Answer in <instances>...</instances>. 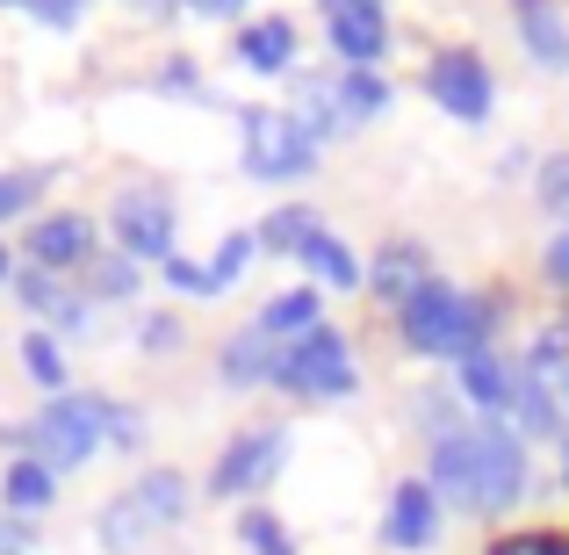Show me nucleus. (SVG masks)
Listing matches in <instances>:
<instances>
[{
    "label": "nucleus",
    "mask_w": 569,
    "mask_h": 555,
    "mask_svg": "<svg viewBox=\"0 0 569 555\" xmlns=\"http://www.w3.org/2000/svg\"><path fill=\"white\" fill-rule=\"evenodd\" d=\"M432 498H447L455 513H512L527 498L533 469H527V440L512 426H455L447 440H432Z\"/></svg>",
    "instance_id": "nucleus-1"
},
{
    "label": "nucleus",
    "mask_w": 569,
    "mask_h": 555,
    "mask_svg": "<svg viewBox=\"0 0 569 555\" xmlns=\"http://www.w3.org/2000/svg\"><path fill=\"white\" fill-rule=\"evenodd\" d=\"M101 440H109V397H51L43 418H29V455L51 476L94 462Z\"/></svg>",
    "instance_id": "nucleus-2"
},
{
    "label": "nucleus",
    "mask_w": 569,
    "mask_h": 555,
    "mask_svg": "<svg viewBox=\"0 0 569 555\" xmlns=\"http://www.w3.org/2000/svg\"><path fill=\"white\" fill-rule=\"evenodd\" d=\"M274 389H289V397H353V389H361L353 347L332 333V325H318V333H303L296 347H281Z\"/></svg>",
    "instance_id": "nucleus-3"
},
{
    "label": "nucleus",
    "mask_w": 569,
    "mask_h": 555,
    "mask_svg": "<svg viewBox=\"0 0 569 555\" xmlns=\"http://www.w3.org/2000/svg\"><path fill=\"white\" fill-rule=\"evenodd\" d=\"M318 167V138L289 109H246V174L252 181H303Z\"/></svg>",
    "instance_id": "nucleus-4"
},
{
    "label": "nucleus",
    "mask_w": 569,
    "mask_h": 555,
    "mask_svg": "<svg viewBox=\"0 0 569 555\" xmlns=\"http://www.w3.org/2000/svg\"><path fill=\"white\" fill-rule=\"evenodd\" d=\"M281 462H289V426H252V433H238V440L217 455V469H209V498H252V490L274 484Z\"/></svg>",
    "instance_id": "nucleus-5"
},
{
    "label": "nucleus",
    "mask_w": 569,
    "mask_h": 555,
    "mask_svg": "<svg viewBox=\"0 0 569 555\" xmlns=\"http://www.w3.org/2000/svg\"><path fill=\"white\" fill-rule=\"evenodd\" d=\"M426 95L440 101L455 123H483L490 101H498V87H490V66L469 51V43H447V51L426 66Z\"/></svg>",
    "instance_id": "nucleus-6"
},
{
    "label": "nucleus",
    "mask_w": 569,
    "mask_h": 555,
    "mask_svg": "<svg viewBox=\"0 0 569 555\" xmlns=\"http://www.w3.org/2000/svg\"><path fill=\"white\" fill-rule=\"evenodd\" d=\"M461 296H469V289H455V281H440V275L418 281V289L397 304V333H403V347H411V354H447V347H455Z\"/></svg>",
    "instance_id": "nucleus-7"
},
{
    "label": "nucleus",
    "mask_w": 569,
    "mask_h": 555,
    "mask_svg": "<svg viewBox=\"0 0 569 555\" xmlns=\"http://www.w3.org/2000/svg\"><path fill=\"white\" fill-rule=\"evenodd\" d=\"M109 224H116V246H123L130 260H159V267L173 260V202L167 195H144V188L116 195Z\"/></svg>",
    "instance_id": "nucleus-8"
},
{
    "label": "nucleus",
    "mask_w": 569,
    "mask_h": 555,
    "mask_svg": "<svg viewBox=\"0 0 569 555\" xmlns=\"http://www.w3.org/2000/svg\"><path fill=\"white\" fill-rule=\"evenodd\" d=\"M29 267H43V275H72V267L94 260V224L80 217V209H58V217H37L22 238Z\"/></svg>",
    "instance_id": "nucleus-9"
},
{
    "label": "nucleus",
    "mask_w": 569,
    "mask_h": 555,
    "mask_svg": "<svg viewBox=\"0 0 569 555\" xmlns=\"http://www.w3.org/2000/svg\"><path fill=\"white\" fill-rule=\"evenodd\" d=\"M432 534H440V498H432V484H397L389 490V513H382V548L418 555V548H432Z\"/></svg>",
    "instance_id": "nucleus-10"
},
{
    "label": "nucleus",
    "mask_w": 569,
    "mask_h": 555,
    "mask_svg": "<svg viewBox=\"0 0 569 555\" xmlns=\"http://www.w3.org/2000/svg\"><path fill=\"white\" fill-rule=\"evenodd\" d=\"M14 296H22V310L51 318L58 333H87V296L66 289L58 275H43V267H22V275H14Z\"/></svg>",
    "instance_id": "nucleus-11"
},
{
    "label": "nucleus",
    "mask_w": 569,
    "mask_h": 555,
    "mask_svg": "<svg viewBox=\"0 0 569 555\" xmlns=\"http://www.w3.org/2000/svg\"><path fill=\"white\" fill-rule=\"evenodd\" d=\"M325 22H332L325 37H332L339 66H376V58L389 51V22H382V8H332Z\"/></svg>",
    "instance_id": "nucleus-12"
},
{
    "label": "nucleus",
    "mask_w": 569,
    "mask_h": 555,
    "mask_svg": "<svg viewBox=\"0 0 569 555\" xmlns=\"http://www.w3.org/2000/svg\"><path fill=\"white\" fill-rule=\"evenodd\" d=\"M274 368H281V347L260 333V325H246V333H231L223 339V354H217V375H223V389H252V383H274Z\"/></svg>",
    "instance_id": "nucleus-13"
},
{
    "label": "nucleus",
    "mask_w": 569,
    "mask_h": 555,
    "mask_svg": "<svg viewBox=\"0 0 569 555\" xmlns=\"http://www.w3.org/2000/svg\"><path fill=\"white\" fill-rule=\"evenodd\" d=\"M418 281H426V246H418V238H389L376 252V267H368V289H376L382 304H403Z\"/></svg>",
    "instance_id": "nucleus-14"
},
{
    "label": "nucleus",
    "mask_w": 569,
    "mask_h": 555,
    "mask_svg": "<svg viewBox=\"0 0 569 555\" xmlns=\"http://www.w3.org/2000/svg\"><path fill=\"white\" fill-rule=\"evenodd\" d=\"M238 58L252 72H289L296 66V22L289 14H260L252 29H238Z\"/></svg>",
    "instance_id": "nucleus-15"
},
{
    "label": "nucleus",
    "mask_w": 569,
    "mask_h": 555,
    "mask_svg": "<svg viewBox=\"0 0 569 555\" xmlns=\"http://www.w3.org/2000/svg\"><path fill=\"white\" fill-rule=\"evenodd\" d=\"M505 418H512V433H562V412H556V397H548V375L512 368V404H505Z\"/></svg>",
    "instance_id": "nucleus-16"
},
{
    "label": "nucleus",
    "mask_w": 569,
    "mask_h": 555,
    "mask_svg": "<svg viewBox=\"0 0 569 555\" xmlns=\"http://www.w3.org/2000/svg\"><path fill=\"white\" fill-rule=\"evenodd\" d=\"M318 318H325L318 289H289V296H274V304H267V310H260V318H252V325H260V333L274 339V347H281V339H289V347H296V339H303V333H318Z\"/></svg>",
    "instance_id": "nucleus-17"
},
{
    "label": "nucleus",
    "mask_w": 569,
    "mask_h": 555,
    "mask_svg": "<svg viewBox=\"0 0 569 555\" xmlns=\"http://www.w3.org/2000/svg\"><path fill=\"white\" fill-rule=\"evenodd\" d=\"M519 37H527V51H533V66H548V72H569V22L556 8H519Z\"/></svg>",
    "instance_id": "nucleus-18"
},
{
    "label": "nucleus",
    "mask_w": 569,
    "mask_h": 555,
    "mask_svg": "<svg viewBox=\"0 0 569 555\" xmlns=\"http://www.w3.org/2000/svg\"><path fill=\"white\" fill-rule=\"evenodd\" d=\"M296 260H303V267H310L318 281H332V289H361V281H368L361 252H353L347 238H332V231H318V238H310L303 252H296Z\"/></svg>",
    "instance_id": "nucleus-19"
},
{
    "label": "nucleus",
    "mask_w": 569,
    "mask_h": 555,
    "mask_svg": "<svg viewBox=\"0 0 569 555\" xmlns=\"http://www.w3.org/2000/svg\"><path fill=\"white\" fill-rule=\"evenodd\" d=\"M0 498H8V513L22 519V513H43V505L58 498V476L43 469L37 455H14L8 462V476H0Z\"/></svg>",
    "instance_id": "nucleus-20"
},
{
    "label": "nucleus",
    "mask_w": 569,
    "mask_h": 555,
    "mask_svg": "<svg viewBox=\"0 0 569 555\" xmlns=\"http://www.w3.org/2000/svg\"><path fill=\"white\" fill-rule=\"evenodd\" d=\"M332 95H339V123H368V116L389 109V80H382L376 66H347L332 80Z\"/></svg>",
    "instance_id": "nucleus-21"
},
{
    "label": "nucleus",
    "mask_w": 569,
    "mask_h": 555,
    "mask_svg": "<svg viewBox=\"0 0 569 555\" xmlns=\"http://www.w3.org/2000/svg\"><path fill=\"white\" fill-rule=\"evenodd\" d=\"M455 383L469 404H483V412H505L512 404V368L498 361V354H469V361H455Z\"/></svg>",
    "instance_id": "nucleus-22"
},
{
    "label": "nucleus",
    "mask_w": 569,
    "mask_h": 555,
    "mask_svg": "<svg viewBox=\"0 0 569 555\" xmlns=\"http://www.w3.org/2000/svg\"><path fill=\"white\" fill-rule=\"evenodd\" d=\"M130 498H138V513L152 519V527H173V519L188 513V476L181 469H144Z\"/></svg>",
    "instance_id": "nucleus-23"
},
{
    "label": "nucleus",
    "mask_w": 569,
    "mask_h": 555,
    "mask_svg": "<svg viewBox=\"0 0 569 555\" xmlns=\"http://www.w3.org/2000/svg\"><path fill=\"white\" fill-rule=\"evenodd\" d=\"M318 231H325V224L310 217L303 202H281L274 217L260 224V252H281V260H296V252H303V246H310V238H318Z\"/></svg>",
    "instance_id": "nucleus-24"
},
{
    "label": "nucleus",
    "mask_w": 569,
    "mask_h": 555,
    "mask_svg": "<svg viewBox=\"0 0 569 555\" xmlns=\"http://www.w3.org/2000/svg\"><path fill=\"white\" fill-rule=\"evenodd\" d=\"M22 368L37 389H51V397H66V354H58L51 333H22Z\"/></svg>",
    "instance_id": "nucleus-25"
},
{
    "label": "nucleus",
    "mask_w": 569,
    "mask_h": 555,
    "mask_svg": "<svg viewBox=\"0 0 569 555\" xmlns=\"http://www.w3.org/2000/svg\"><path fill=\"white\" fill-rule=\"evenodd\" d=\"M238 542H246L252 555H296V534L281 527L267 505H246V513H238Z\"/></svg>",
    "instance_id": "nucleus-26"
},
{
    "label": "nucleus",
    "mask_w": 569,
    "mask_h": 555,
    "mask_svg": "<svg viewBox=\"0 0 569 555\" xmlns=\"http://www.w3.org/2000/svg\"><path fill=\"white\" fill-rule=\"evenodd\" d=\"M252 252H260V231H231V238H223V246L209 252V296L231 289V281L252 267Z\"/></svg>",
    "instance_id": "nucleus-27"
},
{
    "label": "nucleus",
    "mask_w": 569,
    "mask_h": 555,
    "mask_svg": "<svg viewBox=\"0 0 569 555\" xmlns=\"http://www.w3.org/2000/svg\"><path fill=\"white\" fill-rule=\"evenodd\" d=\"M144 527H152V519L138 513V498H116L109 513H101V542H109L116 555H130V548H138V542H144Z\"/></svg>",
    "instance_id": "nucleus-28"
},
{
    "label": "nucleus",
    "mask_w": 569,
    "mask_h": 555,
    "mask_svg": "<svg viewBox=\"0 0 569 555\" xmlns=\"http://www.w3.org/2000/svg\"><path fill=\"white\" fill-rule=\"evenodd\" d=\"M87 289L109 296V304H123V296L138 289V260H130V252H116V260H87Z\"/></svg>",
    "instance_id": "nucleus-29"
},
{
    "label": "nucleus",
    "mask_w": 569,
    "mask_h": 555,
    "mask_svg": "<svg viewBox=\"0 0 569 555\" xmlns=\"http://www.w3.org/2000/svg\"><path fill=\"white\" fill-rule=\"evenodd\" d=\"M490 555H562V534L519 527V534H498V542H490Z\"/></svg>",
    "instance_id": "nucleus-30"
},
{
    "label": "nucleus",
    "mask_w": 569,
    "mask_h": 555,
    "mask_svg": "<svg viewBox=\"0 0 569 555\" xmlns=\"http://www.w3.org/2000/svg\"><path fill=\"white\" fill-rule=\"evenodd\" d=\"M37 174H0V224H8V217H22V209L29 202H37Z\"/></svg>",
    "instance_id": "nucleus-31"
},
{
    "label": "nucleus",
    "mask_w": 569,
    "mask_h": 555,
    "mask_svg": "<svg viewBox=\"0 0 569 555\" xmlns=\"http://www.w3.org/2000/svg\"><path fill=\"white\" fill-rule=\"evenodd\" d=\"M109 447H144V412L109 397Z\"/></svg>",
    "instance_id": "nucleus-32"
},
{
    "label": "nucleus",
    "mask_w": 569,
    "mask_h": 555,
    "mask_svg": "<svg viewBox=\"0 0 569 555\" xmlns=\"http://www.w3.org/2000/svg\"><path fill=\"white\" fill-rule=\"evenodd\" d=\"M159 87H167V95H181V101H209V95H202V72H194L188 58H167V72H159Z\"/></svg>",
    "instance_id": "nucleus-33"
},
{
    "label": "nucleus",
    "mask_w": 569,
    "mask_h": 555,
    "mask_svg": "<svg viewBox=\"0 0 569 555\" xmlns=\"http://www.w3.org/2000/svg\"><path fill=\"white\" fill-rule=\"evenodd\" d=\"M541 202H548V209H569V152H556V159L541 167Z\"/></svg>",
    "instance_id": "nucleus-34"
},
{
    "label": "nucleus",
    "mask_w": 569,
    "mask_h": 555,
    "mask_svg": "<svg viewBox=\"0 0 569 555\" xmlns=\"http://www.w3.org/2000/svg\"><path fill=\"white\" fill-rule=\"evenodd\" d=\"M80 8H87V0H29V14H37L43 29H72V22H80Z\"/></svg>",
    "instance_id": "nucleus-35"
},
{
    "label": "nucleus",
    "mask_w": 569,
    "mask_h": 555,
    "mask_svg": "<svg viewBox=\"0 0 569 555\" xmlns=\"http://www.w3.org/2000/svg\"><path fill=\"white\" fill-rule=\"evenodd\" d=\"M167 281H173V289H188V296H209V267L181 260V252H173V260H167Z\"/></svg>",
    "instance_id": "nucleus-36"
},
{
    "label": "nucleus",
    "mask_w": 569,
    "mask_h": 555,
    "mask_svg": "<svg viewBox=\"0 0 569 555\" xmlns=\"http://www.w3.org/2000/svg\"><path fill=\"white\" fill-rule=\"evenodd\" d=\"M29 548H37V534H29V519L0 513V555H29Z\"/></svg>",
    "instance_id": "nucleus-37"
},
{
    "label": "nucleus",
    "mask_w": 569,
    "mask_h": 555,
    "mask_svg": "<svg viewBox=\"0 0 569 555\" xmlns=\"http://www.w3.org/2000/svg\"><path fill=\"white\" fill-rule=\"evenodd\" d=\"M541 275L556 281V289H569V238H556V246H548V260H541Z\"/></svg>",
    "instance_id": "nucleus-38"
},
{
    "label": "nucleus",
    "mask_w": 569,
    "mask_h": 555,
    "mask_svg": "<svg viewBox=\"0 0 569 555\" xmlns=\"http://www.w3.org/2000/svg\"><path fill=\"white\" fill-rule=\"evenodd\" d=\"M144 347H181V325H173V318H152V325H144Z\"/></svg>",
    "instance_id": "nucleus-39"
},
{
    "label": "nucleus",
    "mask_w": 569,
    "mask_h": 555,
    "mask_svg": "<svg viewBox=\"0 0 569 555\" xmlns=\"http://www.w3.org/2000/svg\"><path fill=\"white\" fill-rule=\"evenodd\" d=\"M181 8H194V14H238L246 0H181Z\"/></svg>",
    "instance_id": "nucleus-40"
},
{
    "label": "nucleus",
    "mask_w": 569,
    "mask_h": 555,
    "mask_svg": "<svg viewBox=\"0 0 569 555\" xmlns=\"http://www.w3.org/2000/svg\"><path fill=\"white\" fill-rule=\"evenodd\" d=\"M130 8H144V14H173L181 0H130Z\"/></svg>",
    "instance_id": "nucleus-41"
},
{
    "label": "nucleus",
    "mask_w": 569,
    "mask_h": 555,
    "mask_svg": "<svg viewBox=\"0 0 569 555\" xmlns=\"http://www.w3.org/2000/svg\"><path fill=\"white\" fill-rule=\"evenodd\" d=\"M332 8H382V0H325V14H332Z\"/></svg>",
    "instance_id": "nucleus-42"
},
{
    "label": "nucleus",
    "mask_w": 569,
    "mask_h": 555,
    "mask_svg": "<svg viewBox=\"0 0 569 555\" xmlns=\"http://www.w3.org/2000/svg\"><path fill=\"white\" fill-rule=\"evenodd\" d=\"M8 260H14V252H8V246H0V281H8Z\"/></svg>",
    "instance_id": "nucleus-43"
},
{
    "label": "nucleus",
    "mask_w": 569,
    "mask_h": 555,
    "mask_svg": "<svg viewBox=\"0 0 569 555\" xmlns=\"http://www.w3.org/2000/svg\"><path fill=\"white\" fill-rule=\"evenodd\" d=\"M562 484H569V447H562Z\"/></svg>",
    "instance_id": "nucleus-44"
},
{
    "label": "nucleus",
    "mask_w": 569,
    "mask_h": 555,
    "mask_svg": "<svg viewBox=\"0 0 569 555\" xmlns=\"http://www.w3.org/2000/svg\"><path fill=\"white\" fill-rule=\"evenodd\" d=\"M519 8H541V0H519Z\"/></svg>",
    "instance_id": "nucleus-45"
},
{
    "label": "nucleus",
    "mask_w": 569,
    "mask_h": 555,
    "mask_svg": "<svg viewBox=\"0 0 569 555\" xmlns=\"http://www.w3.org/2000/svg\"><path fill=\"white\" fill-rule=\"evenodd\" d=\"M562 397H569V375H562Z\"/></svg>",
    "instance_id": "nucleus-46"
},
{
    "label": "nucleus",
    "mask_w": 569,
    "mask_h": 555,
    "mask_svg": "<svg viewBox=\"0 0 569 555\" xmlns=\"http://www.w3.org/2000/svg\"><path fill=\"white\" fill-rule=\"evenodd\" d=\"M562 555H569V534H562Z\"/></svg>",
    "instance_id": "nucleus-47"
},
{
    "label": "nucleus",
    "mask_w": 569,
    "mask_h": 555,
    "mask_svg": "<svg viewBox=\"0 0 569 555\" xmlns=\"http://www.w3.org/2000/svg\"><path fill=\"white\" fill-rule=\"evenodd\" d=\"M22 8H29V0H22Z\"/></svg>",
    "instance_id": "nucleus-48"
}]
</instances>
